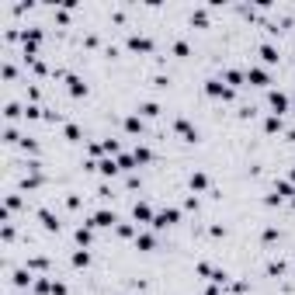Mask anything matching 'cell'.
Listing matches in <instances>:
<instances>
[{
  "mask_svg": "<svg viewBox=\"0 0 295 295\" xmlns=\"http://www.w3.org/2000/svg\"><path fill=\"white\" fill-rule=\"evenodd\" d=\"M66 84H69V94H73V97H80V94H87V84H84L80 77H66Z\"/></svg>",
  "mask_w": 295,
  "mask_h": 295,
  "instance_id": "9a60e30c",
  "label": "cell"
},
{
  "mask_svg": "<svg viewBox=\"0 0 295 295\" xmlns=\"http://www.w3.org/2000/svg\"><path fill=\"white\" fill-rule=\"evenodd\" d=\"M174 52L177 56H188V42H174Z\"/></svg>",
  "mask_w": 295,
  "mask_h": 295,
  "instance_id": "1f68e13d",
  "label": "cell"
},
{
  "mask_svg": "<svg viewBox=\"0 0 295 295\" xmlns=\"http://www.w3.org/2000/svg\"><path fill=\"white\" fill-rule=\"evenodd\" d=\"M97 170H101L104 177H115L122 167H118V160H112V157H108V160H101V163H97Z\"/></svg>",
  "mask_w": 295,
  "mask_h": 295,
  "instance_id": "4fadbf2b",
  "label": "cell"
},
{
  "mask_svg": "<svg viewBox=\"0 0 295 295\" xmlns=\"http://www.w3.org/2000/svg\"><path fill=\"white\" fill-rule=\"evenodd\" d=\"M139 112H142L146 118H157V115H160V104H153V101H146V104L139 108Z\"/></svg>",
  "mask_w": 295,
  "mask_h": 295,
  "instance_id": "cb8c5ba5",
  "label": "cell"
},
{
  "mask_svg": "<svg viewBox=\"0 0 295 295\" xmlns=\"http://www.w3.org/2000/svg\"><path fill=\"white\" fill-rule=\"evenodd\" d=\"M4 115H7V122H14V118L21 115V108H18L14 101H7V104H4Z\"/></svg>",
  "mask_w": 295,
  "mask_h": 295,
  "instance_id": "484cf974",
  "label": "cell"
},
{
  "mask_svg": "<svg viewBox=\"0 0 295 295\" xmlns=\"http://www.w3.org/2000/svg\"><path fill=\"white\" fill-rule=\"evenodd\" d=\"M21 150L24 153H39V142H35V139H21Z\"/></svg>",
  "mask_w": 295,
  "mask_h": 295,
  "instance_id": "4316f807",
  "label": "cell"
},
{
  "mask_svg": "<svg viewBox=\"0 0 295 295\" xmlns=\"http://www.w3.org/2000/svg\"><path fill=\"white\" fill-rule=\"evenodd\" d=\"M21 188H24V191H35V188H42V174H31V177H24V181H21Z\"/></svg>",
  "mask_w": 295,
  "mask_h": 295,
  "instance_id": "44dd1931",
  "label": "cell"
},
{
  "mask_svg": "<svg viewBox=\"0 0 295 295\" xmlns=\"http://www.w3.org/2000/svg\"><path fill=\"white\" fill-rule=\"evenodd\" d=\"M132 157H136V163H150L153 160V150H150V146H136Z\"/></svg>",
  "mask_w": 295,
  "mask_h": 295,
  "instance_id": "d6986e66",
  "label": "cell"
},
{
  "mask_svg": "<svg viewBox=\"0 0 295 295\" xmlns=\"http://www.w3.org/2000/svg\"><path fill=\"white\" fill-rule=\"evenodd\" d=\"M188 184H191V191H205V188H208V177L198 170V174H191V181H188Z\"/></svg>",
  "mask_w": 295,
  "mask_h": 295,
  "instance_id": "e0dca14e",
  "label": "cell"
},
{
  "mask_svg": "<svg viewBox=\"0 0 295 295\" xmlns=\"http://www.w3.org/2000/svg\"><path fill=\"white\" fill-rule=\"evenodd\" d=\"M115 229H118V236H136V229H132V226H129V223H118V226H115Z\"/></svg>",
  "mask_w": 295,
  "mask_h": 295,
  "instance_id": "f1b7e54d",
  "label": "cell"
},
{
  "mask_svg": "<svg viewBox=\"0 0 295 295\" xmlns=\"http://www.w3.org/2000/svg\"><path fill=\"white\" fill-rule=\"evenodd\" d=\"M39 219H42V226H45L49 233H59V219H56L49 208H39Z\"/></svg>",
  "mask_w": 295,
  "mask_h": 295,
  "instance_id": "30bf717a",
  "label": "cell"
},
{
  "mask_svg": "<svg viewBox=\"0 0 295 295\" xmlns=\"http://www.w3.org/2000/svg\"><path fill=\"white\" fill-rule=\"evenodd\" d=\"M132 219H136V223H150V226H153L157 212H153L150 205H146V202H136V205H132Z\"/></svg>",
  "mask_w": 295,
  "mask_h": 295,
  "instance_id": "8992f818",
  "label": "cell"
},
{
  "mask_svg": "<svg viewBox=\"0 0 295 295\" xmlns=\"http://www.w3.org/2000/svg\"><path fill=\"white\" fill-rule=\"evenodd\" d=\"M66 139L77 142V139H80V129H77V125H66Z\"/></svg>",
  "mask_w": 295,
  "mask_h": 295,
  "instance_id": "f546056e",
  "label": "cell"
},
{
  "mask_svg": "<svg viewBox=\"0 0 295 295\" xmlns=\"http://www.w3.org/2000/svg\"><path fill=\"white\" fill-rule=\"evenodd\" d=\"M177 219H181V212H177V208H160V212H157V219H153V229L160 233V229H167V226H174Z\"/></svg>",
  "mask_w": 295,
  "mask_h": 295,
  "instance_id": "6da1fadb",
  "label": "cell"
},
{
  "mask_svg": "<svg viewBox=\"0 0 295 295\" xmlns=\"http://www.w3.org/2000/svg\"><path fill=\"white\" fill-rule=\"evenodd\" d=\"M11 281H14V288H28V285H35V278H31V271H28V268H18Z\"/></svg>",
  "mask_w": 295,
  "mask_h": 295,
  "instance_id": "9c48e42d",
  "label": "cell"
},
{
  "mask_svg": "<svg viewBox=\"0 0 295 295\" xmlns=\"http://www.w3.org/2000/svg\"><path fill=\"white\" fill-rule=\"evenodd\" d=\"M292 184H295V170H292Z\"/></svg>",
  "mask_w": 295,
  "mask_h": 295,
  "instance_id": "e575fe53",
  "label": "cell"
},
{
  "mask_svg": "<svg viewBox=\"0 0 295 295\" xmlns=\"http://www.w3.org/2000/svg\"><path fill=\"white\" fill-rule=\"evenodd\" d=\"M91 264V253L87 250H77V253H73V268H87Z\"/></svg>",
  "mask_w": 295,
  "mask_h": 295,
  "instance_id": "7402d4cb",
  "label": "cell"
},
{
  "mask_svg": "<svg viewBox=\"0 0 295 295\" xmlns=\"http://www.w3.org/2000/svg\"><path fill=\"white\" fill-rule=\"evenodd\" d=\"M247 80L253 84V87H268L271 80H268V69H261V66H250L247 69Z\"/></svg>",
  "mask_w": 295,
  "mask_h": 295,
  "instance_id": "52a82bcc",
  "label": "cell"
},
{
  "mask_svg": "<svg viewBox=\"0 0 295 295\" xmlns=\"http://www.w3.org/2000/svg\"><path fill=\"white\" fill-rule=\"evenodd\" d=\"M118 167H122V170H136V157H132V153H122V157H118Z\"/></svg>",
  "mask_w": 295,
  "mask_h": 295,
  "instance_id": "d4e9b609",
  "label": "cell"
},
{
  "mask_svg": "<svg viewBox=\"0 0 295 295\" xmlns=\"http://www.w3.org/2000/svg\"><path fill=\"white\" fill-rule=\"evenodd\" d=\"M243 80H247V73H240V69H226V84H229V87H243Z\"/></svg>",
  "mask_w": 295,
  "mask_h": 295,
  "instance_id": "2e32d148",
  "label": "cell"
},
{
  "mask_svg": "<svg viewBox=\"0 0 295 295\" xmlns=\"http://www.w3.org/2000/svg\"><path fill=\"white\" fill-rule=\"evenodd\" d=\"M264 132H268V136H274V132H281V118H278V115H271V118L264 122Z\"/></svg>",
  "mask_w": 295,
  "mask_h": 295,
  "instance_id": "603a6c76",
  "label": "cell"
},
{
  "mask_svg": "<svg viewBox=\"0 0 295 295\" xmlns=\"http://www.w3.org/2000/svg\"><path fill=\"white\" fill-rule=\"evenodd\" d=\"M268 108H271V115L281 118V115L288 112V97H285L281 91H271V94H268Z\"/></svg>",
  "mask_w": 295,
  "mask_h": 295,
  "instance_id": "3957f363",
  "label": "cell"
},
{
  "mask_svg": "<svg viewBox=\"0 0 295 295\" xmlns=\"http://www.w3.org/2000/svg\"><path fill=\"white\" fill-rule=\"evenodd\" d=\"M91 240H94V229H91V226H80V229H77V243H80V250H87Z\"/></svg>",
  "mask_w": 295,
  "mask_h": 295,
  "instance_id": "5bb4252c",
  "label": "cell"
},
{
  "mask_svg": "<svg viewBox=\"0 0 295 295\" xmlns=\"http://www.w3.org/2000/svg\"><path fill=\"white\" fill-rule=\"evenodd\" d=\"M129 49L132 52H153V42L146 35H129Z\"/></svg>",
  "mask_w": 295,
  "mask_h": 295,
  "instance_id": "ba28073f",
  "label": "cell"
},
{
  "mask_svg": "<svg viewBox=\"0 0 295 295\" xmlns=\"http://www.w3.org/2000/svg\"><path fill=\"white\" fill-rule=\"evenodd\" d=\"M274 195H278V198H295V188H292V181H278Z\"/></svg>",
  "mask_w": 295,
  "mask_h": 295,
  "instance_id": "ac0fdd59",
  "label": "cell"
},
{
  "mask_svg": "<svg viewBox=\"0 0 295 295\" xmlns=\"http://www.w3.org/2000/svg\"><path fill=\"white\" fill-rule=\"evenodd\" d=\"M174 132H177L184 142H195V139H198V129H195L188 118H177V122H174Z\"/></svg>",
  "mask_w": 295,
  "mask_h": 295,
  "instance_id": "277c9868",
  "label": "cell"
},
{
  "mask_svg": "<svg viewBox=\"0 0 295 295\" xmlns=\"http://www.w3.org/2000/svg\"><path fill=\"white\" fill-rule=\"evenodd\" d=\"M205 94H208V97H223V101H229V97H233V87H226L223 80H208V84H205Z\"/></svg>",
  "mask_w": 295,
  "mask_h": 295,
  "instance_id": "5b68a950",
  "label": "cell"
},
{
  "mask_svg": "<svg viewBox=\"0 0 295 295\" xmlns=\"http://www.w3.org/2000/svg\"><path fill=\"white\" fill-rule=\"evenodd\" d=\"M52 295H66V285L63 281H52Z\"/></svg>",
  "mask_w": 295,
  "mask_h": 295,
  "instance_id": "836d02e7",
  "label": "cell"
},
{
  "mask_svg": "<svg viewBox=\"0 0 295 295\" xmlns=\"http://www.w3.org/2000/svg\"><path fill=\"white\" fill-rule=\"evenodd\" d=\"M191 24H205V11H191Z\"/></svg>",
  "mask_w": 295,
  "mask_h": 295,
  "instance_id": "4dcf8cb0",
  "label": "cell"
},
{
  "mask_svg": "<svg viewBox=\"0 0 295 295\" xmlns=\"http://www.w3.org/2000/svg\"><path fill=\"white\" fill-rule=\"evenodd\" d=\"M42 115V108H35V104H24V118H39Z\"/></svg>",
  "mask_w": 295,
  "mask_h": 295,
  "instance_id": "83f0119b",
  "label": "cell"
},
{
  "mask_svg": "<svg viewBox=\"0 0 295 295\" xmlns=\"http://www.w3.org/2000/svg\"><path fill=\"white\" fill-rule=\"evenodd\" d=\"M153 247H157L153 233H136V250H153Z\"/></svg>",
  "mask_w": 295,
  "mask_h": 295,
  "instance_id": "8fae6325",
  "label": "cell"
},
{
  "mask_svg": "<svg viewBox=\"0 0 295 295\" xmlns=\"http://www.w3.org/2000/svg\"><path fill=\"white\" fill-rule=\"evenodd\" d=\"M125 132L139 136V132H142V118H139V115H129V118H125Z\"/></svg>",
  "mask_w": 295,
  "mask_h": 295,
  "instance_id": "ffe728a7",
  "label": "cell"
},
{
  "mask_svg": "<svg viewBox=\"0 0 295 295\" xmlns=\"http://www.w3.org/2000/svg\"><path fill=\"white\" fill-rule=\"evenodd\" d=\"M91 226H97V229H112V226H118V215L108 212V208H101V212L91 215Z\"/></svg>",
  "mask_w": 295,
  "mask_h": 295,
  "instance_id": "7a4b0ae2",
  "label": "cell"
},
{
  "mask_svg": "<svg viewBox=\"0 0 295 295\" xmlns=\"http://www.w3.org/2000/svg\"><path fill=\"white\" fill-rule=\"evenodd\" d=\"M261 59H264V63H268V66H274V63H278V59H281V56H278V49H274V45H271V42H264V45H261Z\"/></svg>",
  "mask_w": 295,
  "mask_h": 295,
  "instance_id": "7c38bea8",
  "label": "cell"
},
{
  "mask_svg": "<svg viewBox=\"0 0 295 295\" xmlns=\"http://www.w3.org/2000/svg\"><path fill=\"white\" fill-rule=\"evenodd\" d=\"M264 240H268V243H271V240H278V229H274V226H268V229H264Z\"/></svg>",
  "mask_w": 295,
  "mask_h": 295,
  "instance_id": "d6a6232c",
  "label": "cell"
},
{
  "mask_svg": "<svg viewBox=\"0 0 295 295\" xmlns=\"http://www.w3.org/2000/svg\"><path fill=\"white\" fill-rule=\"evenodd\" d=\"M292 208H295V198H292Z\"/></svg>",
  "mask_w": 295,
  "mask_h": 295,
  "instance_id": "d590c367",
  "label": "cell"
}]
</instances>
